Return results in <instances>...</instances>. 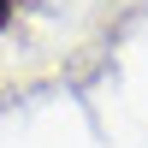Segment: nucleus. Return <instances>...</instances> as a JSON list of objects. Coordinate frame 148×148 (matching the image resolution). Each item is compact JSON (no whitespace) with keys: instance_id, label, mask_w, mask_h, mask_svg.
Segmentation results:
<instances>
[{"instance_id":"1","label":"nucleus","mask_w":148,"mask_h":148,"mask_svg":"<svg viewBox=\"0 0 148 148\" xmlns=\"http://www.w3.org/2000/svg\"><path fill=\"white\" fill-rule=\"evenodd\" d=\"M6 24H12V0H0V30H6Z\"/></svg>"}]
</instances>
